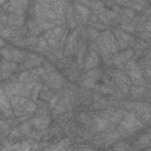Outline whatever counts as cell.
I'll list each match as a JSON object with an SVG mask.
<instances>
[{"instance_id": "obj_1", "label": "cell", "mask_w": 151, "mask_h": 151, "mask_svg": "<svg viewBox=\"0 0 151 151\" xmlns=\"http://www.w3.org/2000/svg\"><path fill=\"white\" fill-rule=\"evenodd\" d=\"M143 127V123L137 118V116L132 112H129L124 116V118L120 122V129L125 130L127 132H132L136 130H139Z\"/></svg>"}, {"instance_id": "obj_2", "label": "cell", "mask_w": 151, "mask_h": 151, "mask_svg": "<svg viewBox=\"0 0 151 151\" xmlns=\"http://www.w3.org/2000/svg\"><path fill=\"white\" fill-rule=\"evenodd\" d=\"M99 46H100L101 54H107L109 52H116L117 51V44H116L111 32L105 31L103 33V35L99 39Z\"/></svg>"}, {"instance_id": "obj_3", "label": "cell", "mask_w": 151, "mask_h": 151, "mask_svg": "<svg viewBox=\"0 0 151 151\" xmlns=\"http://www.w3.org/2000/svg\"><path fill=\"white\" fill-rule=\"evenodd\" d=\"M126 71H127L130 78H131V80H132L133 83L139 84V83L142 81V72H140L138 65H137L134 61L130 60V61L127 63V65H126Z\"/></svg>"}, {"instance_id": "obj_4", "label": "cell", "mask_w": 151, "mask_h": 151, "mask_svg": "<svg viewBox=\"0 0 151 151\" xmlns=\"http://www.w3.org/2000/svg\"><path fill=\"white\" fill-rule=\"evenodd\" d=\"M114 34H116L117 41H118V44H119L120 47H126L127 45H130L132 42V38L129 34H126L125 32H123V29L117 28L114 31Z\"/></svg>"}, {"instance_id": "obj_5", "label": "cell", "mask_w": 151, "mask_h": 151, "mask_svg": "<svg viewBox=\"0 0 151 151\" xmlns=\"http://www.w3.org/2000/svg\"><path fill=\"white\" fill-rule=\"evenodd\" d=\"M97 65H98V57H97V53L92 51V52L87 55V58H86V60H85V64H84V67H85L86 70H90V68H93V67L97 66Z\"/></svg>"}, {"instance_id": "obj_6", "label": "cell", "mask_w": 151, "mask_h": 151, "mask_svg": "<svg viewBox=\"0 0 151 151\" xmlns=\"http://www.w3.org/2000/svg\"><path fill=\"white\" fill-rule=\"evenodd\" d=\"M150 142H151V131H147L146 133L142 134L138 139H137V146L138 147H146L150 145Z\"/></svg>"}, {"instance_id": "obj_7", "label": "cell", "mask_w": 151, "mask_h": 151, "mask_svg": "<svg viewBox=\"0 0 151 151\" xmlns=\"http://www.w3.org/2000/svg\"><path fill=\"white\" fill-rule=\"evenodd\" d=\"M131 55H132V51H125V52H123V53H120L118 57H116V59H114V64L116 65H123L125 61H127L130 58H131Z\"/></svg>"}, {"instance_id": "obj_8", "label": "cell", "mask_w": 151, "mask_h": 151, "mask_svg": "<svg viewBox=\"0 0 151 151\" xmlns=\"http://www.w3.org/2000/svg\"><path fill=\"white\" fill-rule=\"evenodd\" d=\"M48 122H50V119H48L47 117H38V118L33 119L31 123H32L35 127H38V129H45V127L48 125Z\"/></svg>"}, {"instance_id": "obj_9", "label": "cell", "mask_w": 151, "mask_h": 151, "mask_svg": "<svg viewBox=\"0 0 151 151\" xmlns=\"http://www.w3.org/2000/svg\"><path fill=\"white\" fill-rule=\"evenodd\" d=\"M22 15H19V14H13V15H9L8 17V24L9 25H14V26H19L22 24Z\"/></svg>"}, {"instance_id": "obj_10", "label": "cell", "mask_w": 151, "mask_h": 151, "mask_svg": "<svg viewBox=\"0 0 151 151\" xmlns=\"http://www.w3.org/2000/svg\"><path fill=\"white\" fill-rule=\"evenodd\" d=\"M76 8H77V12L79 13V15H80L84 20H86V19H87V17H88L90 11H88L85 6H81V5H79V4H77V5H76Z\"/></svg>"}, {"instance_id": "obj_11", "label": "cell", "mask_w": 151, "mask_h": 151, "mask_svg": "<svg viewBox=\"0 0 151 151\" xmlns=\"http://www.w3.org/2000/svg\"><path fill=\"white\" fill-rule=\"evenodd\" d=\"M50 84L53 86V87H59L60 84H61V78L59 74H52L50 76Z\"/></svg>"}, {"instance_id": "obj_12", "label": "cell", "mask_w": 151, "mask_h": 151, "mask_svg": "<svg viewBox=\"0 0 151 151\" xmlns=\"http://www.w3.org/2000/svg\"><path fill=\"white\" fill-rule=\"evenodd\" d=\"M127 150H129V144L126 142H118L112 149V151H127Z\"/></svg>"}, {"instance_id": "obj_13", "label": "cell", "mask_w": 151, "mask_h": 151, "mask_svg": "<svg viewBox=\"0 0 151 151\" xmlns=\"http://www.w3.org/2000/svg\"><path fill=\"white\" fill-rule=\"evenodd\" d=\"M22 58H24V53H22V52L18 51V50L11 51V59H12V60H14V61H20V60H22Z\"/></svg>"}, {"instance_id": "obj_14", "label": "cell", "mask_w": 151, "mask_h": 151, "mask_svg": "<svg viewBox=\"0 0 151 151\" xmlns=\"http://www.w3.org/2000/svg\"><path fill=\"white\" fill-rule=\"evenodd\" d=\"M106 119L104 117H96V124H97V127L99 130H103L105 126H106Z\"/></svg>"}, {"instance_id": "obj_15", "label": "cell", "mask_w": 151, "mask_h": 151, "mask_svg": "<svg viewBox=\"0 0 151 151\" xmlns=\"http://www.w3.org/2000/svg\"><path fill=\"white\" fill-rule=\"evenodd\" d=\"M118 137H119V133H118V132H112V133H110V134L107 136V138H106V145H110V144H112L113 142H116V140L118 139Z\"/></svg>"}, {"instance_id": "obj_16", "label": "cell", "mask_w": 151, "mask_h": 151, "mask_svg": "<svg viewBox=\"0 0 151 151\" xmlns=\"http://www.w3.org/2000/svg\"><path fill=\"white\" fill-rule=\"evenodd\" d=\"M94 84H96V79H93V78H90V77H86L85 78V80L83 81V85L85 86V87H94Z\"/></svg>"}, {"instance_id": "obj_17", "label": "cell", "mask_w": 151, "mask_h": 151, "mask_svg": "<svg viewBox=\"0 0 151 151\" xmlns=\"http://www.w3.org/2000/svg\"><path fill=\"white\" fill-rule=\"evenodd\" d=\"M35 109H37L35 104H34L33 101H28V100H27V103L25 104V110H26L28 113H31V112H34Z\"/></svg>"}, {"instance_id": "obj_18", "label": "cell", "mask_w": 151, "mask_h": 151, "mask_svg": "<svg viewBox=\"0 0 151 151\" xmlns=\"http://www.w3.org/2000/svg\"><path fill=\"white\" fill-rule=\"evenodd\" d=\"M40 88H41V85H40V84H35V85H34L33 91H32V97H33V99H37V98H38L39 92H40Z\"/></svg>"}, {"instance_id": "obj_19", "label": "cell", "mask_w": 151, "mask_h": 151, "mask_svg": "<svg viewBox=\"0 0 151 151\" xmlns=\"http://www.w3.org/2000/svg\"><path fill=\"white\" fill-rule=\"evenodd\" d=\"M28 78H29V73L28 72H22V73H20V76H19V80L21 81V83H28Z\"/></svg>"}, {"instance_id": "obj_20", "label": "cell", "mask_w": 151, "mask_h": 151, "mask_svg": "<svg viewBox=\"0 0 151 151\" xmlns=\"http://www.w3.org/2000/svg\"><path fill=\"white\" fill-rule=\"evenodd\" d=\"M122 28L123 29H125V31H127V32H133V26L131 25V24H127V22H123L122 24Z\"/></svg>"}, {"instance_id": "obj_21", "label": "cell", "mask_w": 151, "mask_h": 151, "mask_svg": "<svg viewBox=\"0 0 151 151\" xmlns=\"http://www.w3.org/2000/svg\"><path fill=\"white\" fill-rule=\"evenodd\" d=\"M131 92H132L133 96H138V94H140V93L143 92V88H142L140 86H133V87L131 88Z\"/></svg>"}, {"instance_id": "obj_22", "label": "cell", "mask_w": 151, "mask_h": 151, "mask_svg": "<svg viewBox=\"0 0 151 151\" xmlns=\"http://www.w3.org/2000/svg\"><path fill=\"white\" fill-rule=\"evenodd\" d=\"M99 70H93V71H90L88 73H87V77H90V78H93V79H96L98 76H99Z\"/></svg>"}, {"instance_id": "obj_23", "label": "cell", "mask_w": 151, "mask_h": 151, "mask_svg": "<svg viewBox=\"0 0 151 151\" xmlns=\"http://www.w3.org/2000/svg\"><path fill=\"white\" fill-rule=\"evenodd\" d=\"M41 27H42L44 29L50 31L51 28H53V24H52V22H41Z\"/></svg>"}, {"instance_id": "obj_24", "label": "cell", "mask_w": 151, "mask_h": 151, "mask_svg": "<svg viewBox=\"0 0 151 151\" xmlns=\"http://www.w3.org/2000/svg\"><path fill=\"white\" fill-rule=\"evenodd\" d=\"M29 125H31V123H29V122H26V123H24V124L21 125V127H20V130H21L22 132H28V129H29Z\"/></svg>"}, {"instance_id": "obj_25", "label": "cell", "mask_w": 151, "mask_h": 151, "mask_svg": "<svg viewBox=\"0 0 151 151\" xmlns=\"http://www.w3.org/2000/svg\"><path fill=\"white\" fill-rule=\"evenodd\" d=\"M46 45H47V40L44 39V38H41L39 40V42H38V47L39 48H44V47H46Z\"/></svg>"}, {"instance_id": "obj_26", "label": "cell", "mask_w": 151, "mask_h": 151, "mask_svg": "<svg viewBox=\"0 0 151 151\" xmlns=\"http://www.w3.org/2000/svg\"><path fill=\"white\" fill-rule=\"evenodd\" d=\"M100 91L104 92V93H112V90L109 88V87H106V86H101L100 87Z\"/></svg>"}, {"instance_id": "obj_27", "label": "cell", "mask_w": 151, "mask_h": 151, "mask_svg": "<svg viewBox=\"0 0 151 151\" xmlns=\"http://www.w3.org/2000/svg\"><path fill=\"white\" fill-rule=\"evenodd\" d=\"M57 99H58V97H57V96H53V97H52V99L50 100V106H51V107H54Z\"/></svg>"}, {"instance_id": "obj_28", "label": "cell", "mask_w": 151, "mask_h": 151, "mask_svg": "<svg viewBox=\"0 0 151 151\" xmlns=\"http://www.w3.org/2000/svg\"><path fill=\"white\" fill-rule=\"evenodd\" d=\"M124 13L125 14H127L129 17H133V12H132V9H130V8H126V9H124Z\"/></svg>"}, {"instance_id": "obj_29", "label": "cell", "mask_w": 151, "mask_h": 151, "mask_svg": "<svg viewBox=\"0 0 151 151\" xmlns=\"http://www.w3.org/2000/svg\"><path fill=\"white\" fill-rule=\"evenodd\" d=\"M145 28H146V31H147V32H150V33H151V21H149V22L145 25Z\"/></svg>"}, {"instance_id": "obj_30", "label": "cell", "mask_w": 151, "mask_h": 151, "mask_svg": "<svg viewBox=\"0 0 151 151\" xmlns=\"http://www.w3.org/2000/svg\"><path fill=\"white\" fill-rule=\"evenodd\" d=\"M90 34H91V37H92V38H94V37H97V35H98V33H97L96 31H93L92 28L90 29Z\"/></svg>"}, {"instance_id": "obj_31", "label": "cell", "mask_w": 151, "mask_h": 151, "mask_svg": "<svg viewBox=\"0 0 151 151\" xmlns=\"http://www.w3.org/2000/svg\"><path fill=\"white\" fill-rule=\"evenodd\" d=\"M145 73L147 74V77H149V78H151V70H150V68H146V71H145Z\"/></svg>"}, {"instance_id": "obj_32", "label": "cell", "mask_w": 151, "mask_h": 151, "mask_svg": "<svg viewBox=\"0 0 151 151\" xmlns=\"http://www.w3.org/2000/svg\"><path fill=\"white\" fill-rule=\"evenodd\" d=\"M83 151H93L91 147H85V149H83Z\"/></svg>"}, {"instance_id": "obj_33", "label": "cell", "mask_w": 151, "mask_h": 151, "mask_svg": "<svg viewBox=\"0 0 151 151\" xmlns=\"http://www.w3.org/2000/svg\"><path fill=\"white\" fill-rule=\"evenodd\" d=\"M147 151H151V150H147Z\"/></svg>"}, {"instance_id": "obj_34", "label": "cell", "mask_w": 151, "mask_h": 151, "mask_svg": "<svg viewBox=\"0 0 151 151\" xmlns=\"http://www.w3.org/2000/svg\"><path fill=\"white\" fill-rule=\"evenodd\" d=\"M150 145H151V142H150Z\"/></svg>"}]
</instances>
